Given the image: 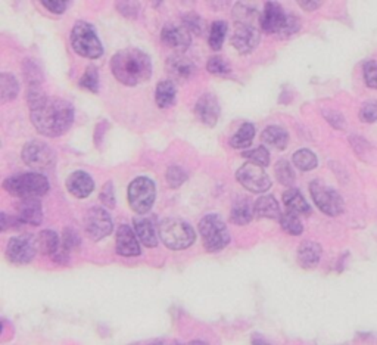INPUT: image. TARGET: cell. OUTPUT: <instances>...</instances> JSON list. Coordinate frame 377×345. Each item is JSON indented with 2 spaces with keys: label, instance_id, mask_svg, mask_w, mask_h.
Returning <instances> with one entry per match:
<instances>
[{
  "label": "cell",
  "instance_id": "1",
  "mask_svg": "<svg viewBox=\"0 0 377 345\" xmlns=\"http://www.w3.org/2000/svg\"><path fill=\"white\" fill-rule=\"evenodd\" d=\"M29 106L33 126L47 138L62 136L73 126V105L61 98L46 96L40 86L30 87Z\"/></svg>",
  "mask_w": 377,
  "mask_h": 345
},
{
  "label": "cell",
  "instance_id": "2",
  "mask_svg": "<svg viewBox=\"0 0 377 345\" xmlns=\"http://www.w3.org/2000/svg\"><path fill=\"white\" fill-rule=\"evenodd\" d=\"M111 70L119 83L138 86L152 74L151 58L139 49L119 50L111 59Z\"/></svg>",
  "mask_w": 377,
  "mask_h": 345
},
{
  "label": "cell",
  "instance_id": "3",
  "mask_svg": "<svg viewBox=\"0 0 377 345\" xmlns=\"http://www.w3.org/2000/svg\"><path fill=\"white\" fill-rule=\"evenodd\" d=\"M3 188L12 196L29 199L46 195L50 189V184L47 179L40 175V172H25V175L6 179Z\"/></svg>",
  "mask_w": 377,
  "mask_h": 345
},
{
  "label": "cell",
  "instance_id": "4",
  "mask_svg": "<svg viewBox=\"0 0 377 345\" xmlns=\"http://www.w3.org/2000/svg\"><path fill=\"white\" fill-rule=\"evenodd\" d=\"M159 237L170 249H184L195 242V230L184 220L168 217L159 223Z\"/></svg>",
  "mask_w": 377,
  "mask_h": 345
},
{
  "label": "cell",
  "instance_id": "5",
  "mask_svg": "<svg viewBox=\"0 0 377 345\" xmlns=\"http://www.w3.org/2000/svg\"><path fill=\"white\" fill-rule=\"evenodd\" d=\"M71 45L80 57L89 59H98L103 53V47L96 31H94L93 25L86 21L75 22L71 31Z\"/></svg>",
  "mask_w": 377,
  "mask_h": 345
},
{
  "label": "cell",
  "instance_id": "6",
  "mask_svg": "<svg viewBox=\"0 0 377 345\" xmlns=\"http://www.w3.org/2000/svg\"><path fill=\"white\" fill-rule=\"evenodd\" d=\"M199 232L204 247L209 252H217L224 249L230 242V233H228L224 220L217 214H208L199 221Z\"/></svg>",
  "mask_w": 377,
  "mask_h": 345
},
{
  "label": "cell",
  "instance_id": "7",
  "mask_svg": "<svg viewBox=\"0 0 377 345\" xmlns=\"http://www.w3.org/2000/svg\"><path fill=\"white\" fill-rule=\"evenodd\" d=\"M156 189L151 179L138 177L133 180L128 186V203L130 207L138 212V214H145L149 211L155 203Z\"/></svg>",
  "mask_w": 377,
  "mask_h": 345
},
{
  "label": "cell",
  "instance_id": "8",
  "mask_svg": "<svg viewBox=\"0 0 377 345\" xmlns=\"http://www.w3.org/2000/svg\"><path fill=\"white\" fill-rule=\"evenodd\" d=\"M309 192H311L316 205L325 212V214L330 217H336L343 211L345 204H343L342 196L334 189L329 188V186L323 184L318 180H314L311 182V184H309Z\"/></svg>",
  "mask_w": 377,
  "mask_h": 345
},
{
  "label": "cell",
  "instance_id": "9",
  "mask_svg": "<svg viewBox=\"0 0 377 345\" xmlns=\"http://www.w3.org/2000/svg\"><path fill=\"white\" fill-rule=\"evenodd\" d=\"M22 161L36 171H45L55 164V152L40 140H31L22 148Z\"/></svg>",
  "mask_w": 377,
  "mask_h": 345
},
{
  "label": "cell",
  "instance_id": "10",
  "mask_svg": "<svg viewBox=\"0 0 377 345\" xmlns=\"http://www.w3.org/2000/svg\"><path fill=\"white\" fill-rule=\"evenodd\" d=\"M236 179L245 189L253 193H263L272 188V180L264 168L252 163L242 166L236 172Z\"/></svg>",
  "mask_w": 377,
  "mask_h": 345
},
{
  "label": "cell",
  "instance_id": "11",
  "mask_svg": "<svg viewBox=\"0 0 377 345\" xmlns=\"http://www.w3.org/2000/svg\"><path fill=\"white\" fill-rule=\"evenodd\" d=\"M36 237L17 236L12 237L6 247V257L13 264H29L37 252Z\"/></svg>",
  "mask_w": 377,
  "mask_h": 345
},
{
  "label": "cell",
  "instance_id": "12",
  "mask_svg": "<svg viewBox=\"0 0 377 345\" xmlns=\"http://www.w3.org/2000/svg\"><path fill=\"white\" fill-rule=\"evenodd\" d=\"M112 228V219L106 210L91 208L87 211L84 217V230L94 241H101L105 236L111 235Z\"/></svg>",
  "mask_w": 377,
  "mask_h": 345
},
{
  "label": "cell",
  "instance_id": "13",
  "mask_svg": "<svg viewBox=\"0 0 377 345\" xmlns=\"http://www.w3.org/2000/svg\"><path fill=\"white\" fill-rule=\"evenodd\" d=\"M289 13L285 12L277 2H267L261 15H260V27L265 33L280 34L281 29L285 27Z\"/></svg>",
  "mask_w": 377,
  "mask_h": 345
},
{
  "label": "cell",
  "instance_id": "14",
  "mask_svg": "<svg viewBox=\"0 0 377 345\" xmlns=\"http://www.w3.org/2000/svg\"><path fill=\"white\" fill-rule=\"evenodd\" d=\"M260 31L252 24L237 22L235 33L232 36V45L242 55L252 52L260 43Z\"/></svg>",
  "mask_w": 377,
  "mask_h": 345
},
{
  "label": "cell",
  "instance_id": "15",
  "mask_svg": "<svg viewBox=\"0 0 377 345\" xmlns=\"http://www.w3.org/2000/svg\"><path fill=\"white\" fill-rule=\"evenodd\" d=\"M195 112L200 123H204L208 127H214L220 117V105L217 98L211 95V93L202 95L196 102Z\"/></svg>",
  "mask_w": 377,
  "mask_h": 345
},
{
  "label": "cell",
  "instance_id": "16",
  "mask_svg": "<svg viewBox=\"0 0 377 345\" xmlns=\"http://www.w3.org/2000/svg\"><path fill=\"white\" fill-rule=\"evenodd\" d=\"M161 38L165 45L177 50H186L192 43L191 31H188L184 25L176 24H167L163 31H161Z\"/></svg>",
  "mask_w": 377,
  "mask_h": 345
},
{
  "label": "cell",
  "instance_id": "17",
  "mask_svg": "<svg viewBox=\"0 0 377 345\" xmlns=\"http://www.w3.org/2000/svg\"><path fill=\"white\" fill-rule=\"evenodd\" d=\"M117 252L124 257H136L140 254L138 235L127 224H121L117 232Z\"/></svg>",
  "mask_w": 377,
  "mask_h": 345
},
{
  "label": "cell",
  "instance_id": "18",
  "mask_svg": "<svg viewBox=\"0 0 377 345\" xmlns=\"http://www.w3.org/2000/svg\"><path fill=\"white\" fill-rule=\"evenodd\" d=\"M17 217L24 224L38 226L43 220V211L42 204L37 198H29L22 199V201L17 207Z\"/></svg>",
  "mask_w": 377,
  "mask_h": 345
},
{
  "label": "cell",
  "instance_id": "19",
  "mask_svg": "<svg viewBox=\"0 0 377 345\" xmlns=\"http://www.w3.org/2000/svg\"><path fill=\"white\" fill-rule=\"evenodd\" d=\"M167 71L172 78L184 82L195 74L196 66L192 59L186 58L184 55H172L167 61Z\"/></svg>",
  "mask_w": 377,
  "mask_h": 345
},
{
  "label": "cell",
  "instance_id": "20",
  "mask_svg": "<svg viewBox=\"0 0 377 345\" xmlns=\"http://www.w3.org/2000/svg\"><path fill=\"white\" fill-rule=\"evenodd\" d=\"M66 189L75 198L83 199L93 192L94 182L86 171H74L68 180H66Z\"/></svg>",
  "mask_w": 377,
  "mask_h": 345
},
{
  "label": "cell",
  "instance_id": "21",
  "mask_svg": "<svg viewBox=\"0 0 377 345\" xmlns=\"http://www.w3.org/2000/svg\"><path fill=\"white\" fill-rule=\"evenodd\" d=\"M321 247L314 241H304L298 248V263L302 269H314L321 260Z\"/></svg>",
  "mask_w": 377,
  "mask_h": 345
},
{
  "label": "cell",
  "instance_id": "22",
  "mask_svg": "<svg viewBox=\"0 0 377 345\" xmlns=\"http://www.w3.org/2000/svg\"><path fill=\"white\" fill-rule=\"evenodd\" d=\"M134 223V232H136L139 241L147 247V248H155L158 245V237L154 224L149 219L146 217H136L133 220Z\"/></svg>",
  "mask_w": 377,
  "mask_h": 345
},
{
  "label": "cell",
  "instance_id": "23",
  "mask_svg": "<svg viewBox=\"0 0 377 345\" xmlns=\"http://www.w3.org/2000/svg\"><path fill=\"white\" fill-rule=\"evenodd\" d=\"M283 203L288 207L289 211L295 212L298 216L311 214V207L305 201V198L298 189H289L283 193Z\"/></svg>",
  "mask_w": 377,
  "mask_h": 345
},
{
  "label": "cell",
  "instance_id": "24",
  "mask_svg": "<svg viewBox=\"0 0 377 345\" xmlns=\"http://www.w3.org/2000/svg\"><path fill=\"white\" fill-rule=\"evenodd\" d=\"M261 139L265 145L281 151L286 149V146L289 143V133L280 126H270L263 131Z\"/></svg>",
  "mask_w": 377,
  "mask_h": 345
},
{
  "label": "cell",
  "instance_id": "25",
  "mask_svg": "<svg viewBox=\"0 0 377 345\" xmlns=\"http://www.w3.org/2000/svg\"><path fill=\"white\" fill-rule=\"evenodd\" d=\"M36 244H37V249L38 252H42V254L55 256V252L59 249L62 241L59 239L58 233L53 230H43L40 232L36 237Z\"/></svg>",
  "mask_w": 377,
  "mask_h": 345
},
{
  "label": "cell",
  "instance_id": "26",
  "mask_svg": "<svg viewBox=\"0 0 377 345\" xmlns=\"http://www.w3.org/2000/svg\"><path fill=\"white\" fill-rule=\"evenodd\" d=\"M255 216L260 219H280V207L273 196H261L253 205Z\"/></svg>",
  "mask_w": 377,
  "mask_h": 345
},
{
  "label": "cell",
  "instance_id": "27",
  "mask_svg": "<svg viewBox=\"0 0 377 345\" xmlns=\"http://www.w3.org/2000/svg\"><path fill=\"white\" fill-rule=\"evenodd\" d=\"M176 96H177V90L174 83L171 80H164V82H159L156 86V91H155V99H156V105L159 108H168L174 102H176Z\"/></svg>",
  "mask_w": 377,
  "mask_h": 345
},
{
  "label": "cell",
  "instance_id": "28",
  "mask_svg": "<svg viewBox=\"0 0 377 345\" xmlns=\"http://www.w3.org/2000/svg\"><path fill=\"white\" fill-rule=\"evenodd\" d=\"M253 208L251 207L249 201L245 198H240L237 199V201L233 204L232 207V211H230V220L235 223V224H239V226H245L248 224L252 217H253Z\"/></svg>",
  "mask_w": 377,
  "mask_h": 345
},
{
  "label": "cell",
  "instance_id": "29",
  "mask_svg": "<svg viewBox=\"0 0 377 345\" xmlns=\"http://www.w3.org/2000/svg\"><path fill=\"white\" fill-rule=\"evenodd\" d=\"M253 138H255V127L251 123H245L240 126V129L236 131V135L230 139V145L236 149L249 148Z\"/></svg>",
  "mask_w": 377,
  "mask_h": 345
},
{
  "label": "cell",
  "instance_id": "30",
  "mask_svg": "<svg viewBox=\"0 0 377 345\" xmlns=\"http://www.w3.org/2000/svg\"><path fill=\"white\" fill-rule=\"evenodd\" d=\"M20 85L17 78L12 74L3 73L0 75V93H2V102H9L18 96Z\"/></svg>",
  "mask_w": 377,
  "mask_h": 345
},
{
  "label": "cell",
  "instance_id": "31",
  "mask_svg": "<svg viewBox=\"0 0 377 345\" xmlns=\"http://www.w3.org/2000/svg\"><path fill=\"white\" fill-rule=\"evenodd\" d=\"M279 220H280L281 229L289 235L298 236L304 232V226H302V221L300 220L298 214H295V212H292L289 210L286 212H283Z\"/></svg>",
  "mask_w": 377,
  "mask_h": 345
},
{
  "label": "cell",
  "instance_id": "32",
  "mask_svg": "<svg viewBox=\"0 0 377 345\" xmlns=\"http://www.w3.org/2000/svg\"><path fill=\"white\" fill-rule=\"evenodd\" d=\"M293 164L296 168L302 171H311L317 167L318 161L314 152L309 149H300L293 154Z\"/></svg>",
  "mask_w": 377,
  "mask_h": 345
},
{
  "label": "cell",
  "instance_id": "33",
  "mask_svg": "<svg viewBox=\"0 0 377 345\" xmlns=\"http://www.w3.org/2000/svg\"><path fill=\"white\" fill-rule=\"evenodd\" d=\"M226 34H227V24L224 21L212 22L208 36V43L212 47V50H220L223 47Z\"/></svg>",
  "mask_w": 377,
  "mask_h": 345
},
{
  "label": "cell",
  "instance_id": "34",
  "mask_svg": "<svg viewBox=\"0 0 377 345\" xmlns=\"http://www.w3.org/2000/svg\"><path fill=\"white\" fill-rule=\"evenodd\" d=\"M274 171L277 180L281 184L292 186L295 183V171L286 159H280V161H277V164L274 166Z\"/></svg>",
  "mask_w": 377,
  "mask_h": 345
},
{
  "label": "cell",
  "instance_id": "35",
  "mask_svg": "<svg viewBox=\"0 0 377 345\" xmlns=\"http://www.w3.org/2000/svg\"><path fill=\"white\" fill-rule=\"evenodd\" d=\"M242 156L249 159V163L257 164L260 167H267L270 164V154L264 148V146H258L255 149H249L242 154Z\"/></svg>",
  "mask_w": 377,
  "mask_h": 345
},
{
  "label": "cell",
  "instance_id": "36",
  "mask_svg": "<svg viewBox=\"0 0 377 345\" xmlns=\"http://www.w3.org/2000/svg\"><path fill=\"white\" fill-rule=\"evenodd\" d=\"M207 70L211 73V74H215V75H220V77H224V75H228L230 74V65H228V62L221 58V57H212L208 59V64H207Z\"/></svg>",
  "mask_w": 377,
  "mask_h": 345
},
{
  "label": "cell",
  "instance_id": "37",
  "mask_svg": "<svg viewBox=\"0 0 377 345\" xmlns=\"http://www.w3.org/2000/svg\"><path fill=\"white\" fill-rule=\"evenodd\" d=\"M80 86L93 93H96L99 90V74L94 66H89V68L86 70L82 80H80Z\"/></svg>",
  "mask_w": 377,
  "mask_h": 345
},
{
  "label": "cell",
  "instance_id": "38",
  "mask_svg": "<svg viewBox=\"0 0 377 345\" xmlns=\"http://www.w3.org/2000/svg\"><path fill=\"white\" fill-rule=\"evenodd\" d=\"M24 73H25V78H27V82H29L30 87L40 86V82H42V71L38 70L37 64H34L31 61H25L24 62Z\"/></svg>",
  "mask_w": 377,
  "mask_h": 345
},
{
  "label": "cell",
  "instance_id": "39",
  "mask_svg": "<svg viewBox=\"0 0 377 345\" xmlns=\"http://www.w3.org/2000/svg\"><path fill=\"white\" fill-rule=\"evenodd\" d=\"M184 27L188 31H193L195 34H204L205 33V22L196 13H187L183 18Z\"/></svg>",
  "mask_w": 377,
  "mask_h": 345
},
{
  "label": "cell",
  "instance_id": "40",
  "mask_svg": "<svg viewBox=\"0 0 377 345\" xmlns=\"http://www.w3.org/2000/svg\"><path fill=\"white\" fill-rule=\"evenodd\" d=\"M187 175L182 167H170L167 171V180L171 188H180V186L186 182Z\"/></svg>",
  "mask_w": 377,
  "mask_h": 345
},
{
  "label": "cell",
  "instance_id": "41",
  "mask_svg": "<svg viewBox=\"0 0 377 345\" xmlns=\"http://www.w3.org/2000/svg\"><path fill=\"white\" fill-rule=\"evenodd\" d=\"M62 244L66 249L71 252L73 249H77L80 247V244H82V239H80L78 233L74 229L66 228L64 230V235H62Z\"/></svg>",
  "mask_w": 377,
  "mask_h": 345
},
{
  "label": "cell",
  "instance_id": "42",
  "mask_svg": "<svg viewBox=\"0 0 377 345\" xmlns=\"http://www.w3.org/2000/svg\"><path fill=\"white\" fill-rule=\"evenodd\" d=\"M360 118L364 123H374L377 119V102H367L360 110Z\"/></svg>",
  "mask_w": 377,
  "mask_h": 345
},
{
  "label": "cell",
  "instance_id": "43",
  "mask_svg": "<svg viewBox=\"0 0 377 345\" xmlns=\"http://www.w3.org/2000/svg\"><path fill=\"white\" fill-rule=\"evenodd\" d=\"M364 80L369 87L377 89V62L369 61L364 64Z\"/></svg>",
  "mask_w": 377,
  "mask_h": 345
},
{
  "label": "cell",
  "instance_id": "44",
  "mask_svg": "<svg viewBox=\"0 0 377 345\" xmlns=\"http://www.w3.org/2000/svg\"><path fill=\"white\" fill-rule=\"evenodd\" d=\"M101 201L108 205L110 208H112L115 205V199H114V188H112V183L108 182L103 188H102V192H101Z\"/></svg>",
  "mask_w": 377,
  "mask_h": 345
},
{
  "label": "cell",
  "instance_id": "45",
  "mask_svg": "<svg viewBox=\"0 0 377 345\" xmlns=\"http://www.w3.org/2000/svg\"><path fill=\"white\" fill-rule=\"evenodd\" d=\"M45 5V8H47L52 13H57V15H61V13L65 12L66 9V3L64 0H43L42 2Z\"/></svg>",
  "mask_w": 377,
  "mask_h": 345
},
{
  "label": "cell",
  "instance_id": "46",
  "mask_svg": "<svg viewBox=\"0 0 377 345\" xmlns=\"http://www.w3.org/2000/svg\"><path fill=\"white\" fill-rule=\"evenodd\" d=\"M298 3L305 10H314L321 6V2H317V0H300Z\"/></svg>",
  "mask_w": 377,
  "mask_h": 345
},
{
  "label": "cell",
  "instance_id": "47",
  "mask_svg": "<svg viewBox=\"0 0 377 345\" xmlns=\"http://www.w3.org/2000/svg\"><path fill=\"white\" fill-rule=\"evenodd\" d=\"M252 345H272L265 338H263L261 335H253L252 337Z\"/></svg>",
  "mask_w": 377,
  "mask_h": 345
},
{
  "label": "cell",
  "instance_id": "48",
  "mask_svg": "<svg viewBox=\"0 0 377 345\" xmlns=\"http://www.w3.org/2000/svg\"><path fill=\"white\" fill-rule=\"evenodd\" d=\"M187 345H208V344L204 341H192V342H188Z\"/></svg>",
  "mask_w": 377,
  "mask_h": 345
},
{
  "label": "cell",
  "instance_id": "49",
  "mask_svg": "<svg viewBox=\"0 0 377 345\" xmlns=\"http://www.w3.org/2000/svg\"><path fill=\"white\" fill-rule=\"evenodd\" d=\"M151 345H164L163 342H154V344H151Z\"/></svg>",
  "mask_w": 377,
  "mask_h": 345
},
{
  "label": "cell",
  "instance_id": "50",
  "mask_svg": "<svg viewBox=\"0 0 377 345\" xmlns=\"http://www.w3.org/2000/svg\"><path fill=\"white\" fill-rule=\"evenodd\" d=\"M133 345H140V344H133Z\"/></svg>",
  "mask_w": 377,
  "mask_h": 345
}]
</instances>
